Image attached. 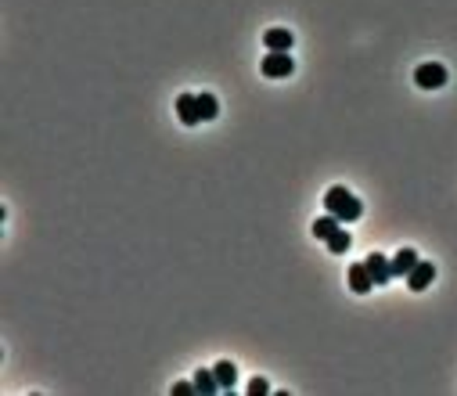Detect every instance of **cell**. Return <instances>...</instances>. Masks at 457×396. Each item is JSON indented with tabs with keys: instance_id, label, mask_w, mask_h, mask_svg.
<instances>
[{
	"instance_id": "9a60e30c",
	"label": "cell",
	"mask_w": 457,
	"mask_h": 396,
	"mask_svg": "<svg viewBox=\"0 0 457 396\" xmlns=\"http://www.w3.org/2000/svg\"><path fill=\"white\" fill-rule=\"evenodd\" d=\"M266 393H270L266 378H252V382H248V396H266Z\"/></svg>"
},
{
	"instance_id": "6da1fadb",
	"label": "cell",
	"mask_w": 457,
	"mask_h": 396,
	"mask_svg": "<svg viewBox=\"0 0 457 396\" xmlns=\"http://www.w3.org/2000/svg\"><path fill=\"white\" fill-rule=\"evenodd\" d=\"M324 209L332 213L335 220H342V224H353V220L364 216V205H360V198L350 191V187H328V195H324Z\"/></svg>"
},
{
	"instance_id": "4fadbf2b",
	"label": "cell",
	"mask_w": 457,
	"mask_h": 396,
	"mask_svg": "<svg viewBox=\"0 0 457 396\" xmlns=\"http://www.w3.org/2000/svg\"><path fill=\"white\" fill-rule=\"evenodd\" d=\"M198 116H202V123H209V119L220 116V101L213 98V94H198Z\"/></svg>"
},
{
	"instance_id": "ba28073f",
	"label": "cell",
	"mask_w": 457,
	"mask_h": 396,
	"mask_svg": "<svg viewBox=\"0 0 457 396\" xmlns=\"http://www.w3.org/2000/svg\"><path fill=\"white\" fill-rule=\"evenodd\" d=\"M389 263H392V278H407V274L418 267V252H414V249H400Z\"/></svg>"
},
{
	"instance_id": "52a82bcc",
	"label": "cell",
	"mask_w": 457,
	"mask_h": 396,
	"mask_svg": "<svg viewBox=\"0 0 457 396\" xmlns=\"http://www.w3.org/2000/svg\"><path fill=\"white\" fill-rule=\"evenodd\" d=\"M177 116H180L184 126L202 123V116H198V94H180V98H177Z\"/></svg>"
},
{
	"instance_id": "2e32d148",
	"label": "cell",
	"mask_w": 457,
	"mask_h": 396,
	"mask_svg": "<svg viewBox=\"0 0 457 396\" xmlns=\"http://www.w3.org/2000/svg\"><path fill=\"white\" fill-rule=\"evenodd\" d=\"M195 393H198L195 382H177V386H173V396H195Z\"/></svg>"
},
{
	"instance_id": "7c38bea8",
	"label": "cell",
	"mask_w": 457,
	"mask_h": 396,
	"mask_svg": "<svg viewBox=\"0 0 457 396\" xmlns=\"http://www.w3.org/2000/svg\"><path fill=\"white\" fill-rule=\"evenodd\" d=\"M195 386H198V393H202V396H213V393H220L216 371H209V368H198V371H195Z\"/></svg>"
},
{
	"instance_id": "7a4b0ae2",
	"label": "cell",
	"mask_w": 457,
	"mask_h": 396,
	"mask_svg": "<svg viewBox=\"0 0 457 396\" xmlns=\"http://www.w3.org/2000/svg\"><path fill=\"white\" fill-rule=\"evenodd\" d=\"M447 79H450V72H447V65H439V61H425V65L414 69V83L421 90H439V87H447Z\"/></svg>"
},
{
	"instance_id": "3957f363",
	"label": "cell",
	"mask_w": 457,
	"mask_h": 396,
	"mask_svg": "<svg viewBox=\"0 0 457 396\" xmlns=\"http://www.w3.org/2000/svg\"><path fill=\"white\" fill-rule=\"evenodd\" d=\"M263 76L266 79H285V76H292V69H295V61L285 54V51H270V54H266L263 58Z\"/></svg>"
},
{
	"instance_id": "30bf717a",
	"label": "cell",
	"mask_w": 457,
	"mask_h": 396,
	"mask_svg": "<svg viewBox=\"0 0 457 396\" xmlns=\"http://www.w3.org/2000/svg\"><path fill=\"white\" fill-rule=\"evenodd\" d=\"M339 227H342V220H335L332 213H328V216H321V220H313L310 234H313V238H321V242H328V238H332Z\"/></svg>"
},
{
	"instance_id": "277c9868",
	"label": "cell",
	"mask_w": 457,
	"mask_h": 396,
	"mask_svg": "<svg viewBox=\"0 0 457 396\" xmlns=\"http://www.w3.org/2000/svg\"><path fill=\"white\" fill-rule=\"evenodd\" d=\"M432 278H436V267L425 263V260H418V267L407 274V289H411V292H425L432 284Z\"/></svg>"
},
{
	"instance_id": "5b68a950",
	"label": "cell",
	"mask_w": 457,
	"mask_h": 396,
	"mask_svg": "<svg viewBox=\"0 0 457 396\" xmlns=\"http://www.w3.org/2000/svg\"><path fill=\"white\" fill-rule=\"evenodd\" d=\"M346 278H350V289H353L357 295H368V292L374 289V278H371V271H368V263H353Z\"/></svg>"
},
{
	"instance_id": "8992f818",
	"label": "cell",
	"mask_w": 457,
	"mask_h": 396,
	"mask_svg": "<svg viewBox=\"0 0 457 396\" xmlns=\"http://www.w3.org/2000/svg\"><path fill=\"white\" fill-rule=\"evenodd\" d=\"M364 263H368L374 284H389V281H392V263H389V256H382V252H371Z\"/></svg>"
},
{
	"instance_id": "5bb4252c",
	"label": "cell",
	"mask_w": 457,
	"mask_h": 396,
	"mask_svg": "<svg viewBox=\"0 0 457 396\" xmlns=\"http://www.w3.org/2000/svg\"><path fill=\"white\" fill-rule=\"evenodd\" d=\"M324 245H328V249H332V252H335V256H342V252H346V249H350V245H353V238H350V231H342V227H339V231H335L332 238H328V242H324Z\"/></svg>"
},
{
	"instance_id": "8fae6325",
	"label": "cell",
	"mask_w": 457,
	"mask_h": 396,
	"mask_svg": "<svg viewBox=\"0 0 457 396\" xmlns=\"http://www.w3.org/2000/svg\"><path fill=\"white\" fill-rule=\"evenodd\" d=\"M213 371H216V382H220V389H224V393L231 396V389H234V378H238V368H234L231 360H220Z\"/></svg>"
},
{
	"instance_id": "9c48e42d",
	"label": "cell",
	"mask_w": 457,
	"mask_h": 396,
	"mask_svg": "<svg viewBox=\"0 0 457 396\" xmlns=\"http://www.w3.org/2000/svg\"><path fill=\"white\" fill-rule=\"evenodd\" d=\"M263 43H266V51H292V33H288V29H266V33H263Z\"/></svg>"
}]
</instances>
